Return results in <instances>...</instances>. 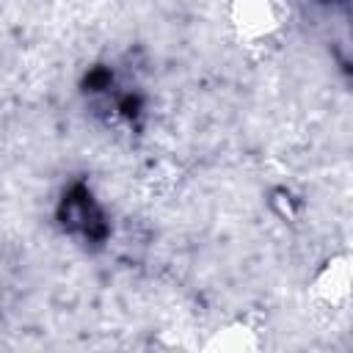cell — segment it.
<instances>
[{
  "label": "cell",
  "mask_w": 353,
  "mask_h": 353,
  "mask_svg": "<svg viewBox=\"0 0 353 353\" xmlns=\"http://www.w3.org/2000/svg\"><path fill=\"white\" fill-rule=\"evenodd\" d=\"M226 19L232 36L245 44H265L273 41L290 22V3L287 0H229Z\"/></svg>",
  "instance_id": "1"
},
{
  "label": "cell",
  "mask_w": 353,
  "mask_h": 353,
  "mask_svg": "<svg viewBox=\"0 0 353 353\" xmlns=\"http://www.w3.org/2000/svg\"><path fill=\"white\" fill-rule=\"evenodd\" d=\"M259 347H262L259 331L254 325L243 323V320H234V323L221 325L204 342V350H212V353H254Z\"/></svg>",
  "instance_id": "3"
},
{
  "label": "cell",
  "mask_w": 353,
  "mask_h": 353,
  "mask_svg": "<svg viewBox=\"0 0 353 353\" xmlns=\"http://www.w3.org/2000/svg\"><path fill=\"white\" fill-rule=\"evenodd\" d=\"M309 295L314 303L339 309L353 298V254L328 256L309 281Z\"/></svg>",
  "instance_id": "2"
}]
</instances>
